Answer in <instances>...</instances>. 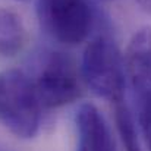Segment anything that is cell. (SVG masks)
<instances>
[{"label": "cell", "mask_w": 151, "mask_h": 151, "mask_svg": "<svg viewBox=\"0 0 151 151\" xmlns=\"http://www.w3.org/2000/svg\"><path fill=\"white\" fill-rule=\"evenodd\" d=\"M101 1H110V0H101Z\"/></svg>", "instance_id": "obj_11"}, {"label": "cell", "mask_w": 151, "mask_h": 151, "mask_svg": "<svg viewBox=\"0 0 151 151\" xmlns=\"http://www.w3.org/2000/svg\"><path fill=\"white\" fill-rule=\"evenodd\" d=\"M135 1L138 3V6H139L144 12L151 13V0H135Z\"/></svg>", "instance_id": "obj_10"}, {"label": "cell", "mask_w": 151, "mask_h": 151, "mask_svg": "<svg viewBox=\"0 0 151 151\" xmlns=\"http://www.w3.org/2000/svg\"><path fill=\"white\" fill-rule=\"evenodd\" d=\"M75 122L78 131L76 151H117L109 123L94 104H81Z\"/></svg>", "instance_id": "obj_6"}, {"label": "cell", "mask_w": 151, "mask_h": 151, "mask_svg": "<svg viewBox=\"0 0 151 151\" xmlns=\"http://www.w3.org/2000/svg\"><path fill=\"white\" fill-rule=\"evenodd\" d=\"M27 43V29L22 18L12 9L0 7V56L13 57Z\"/></svg>", "instance_id": "obj_7"}, {"label": "cell", "mask_w": 151, "mask_h": 151, "mask_svg": "<svg viewBox=\"0 0 151 151\" xmlns=\"http://www.w3.org/2000/svg\"><path fill=\"white\" fill-rule=\"evenodd\" d=\"M41 103L29 75L19 69L0 73V122L18 138H34L41 123Z\"/></svg>", "instance_id": "obj_1"}, {"label": "cell", "mask_w": 151, "mask_h": 151, "mask_svg": "<svg viewBox=\"0 0 151 151\" xmlns=\"http://www.w3.org/2000/svg\"><path fill=\"white\" fill-rule=\"evenodd\" d=\"M116 125H117V131L122 138V142L125 145V150L142 151L141 145H139L137 129H135L134 117H132L128 106L123 101L116 103Z\"/></svg>", "instance_id": "obj_8"}, {"label": "cell", "mask_w": 151, "mask_h": 151, "mask_svg": "<svg viewBox=\"0 0 151 151\" xmlns=\"http://www.w3.org/2000/svg\"><path fill=\"white\" fill-rule=\"evenodd\" d=\"M43 107L56 109L78 100L82 93L81 75L75 62L65 53L44 50L35 60L34 76H29Z\"/></svg>", "instance_id": "obj_3"}, {"label": "cell", "mask_w": 151, "mask_h": 151, "mask_svg": "<svg viewBox=\"0 0 151 151\" xmlns=\"http://www.w3.org/2000/svg\"><path fill=\"white\" fill-rule=\"evenodd\" d=\"M82 79L100 99L120 103L126 90L125 59L109 34L93 38L82 56Z\"/></svg>", "instance_id": "obj_2"}, {"label": "cell", "mask_w": 151, "mask_h": 151, "mask_svg": "<svg viewBox=\"0 0 151 151\" xmlns=\"http://www.w3.org/2000/svg\"><path fill=\"white\" fill-rule=\"evenodd\" d=\"M138 110V123L145 139V144L151 151V109H137Z\"/></svg>", "instance_id": "obj_9"}, {"label": "cell", "mask_w": 151, "mask_h": 151, "mask_svg": "<svg viewBox=\"0 0 151 151\" xmlns=\"http://www.w3.org/2000/svg\"><path fill=\"white\" fill-rule=\"evenodd\" d=\"M125 72L137 109H151V27H142L132 35L125 54Z\"/></svg>", "instance_id": "obj_5"}, {"label": "cell", "mask_w": 151, "mask_h": 151, "mask_svg": "<svg viewBox=\"0 0 151 151\" xmlns=\"http://www.w3.org/2000/svg\"><path fill=\"white\" fill-rule=\"evenodd\" d=\"M41 28L53 40L78 46L93 29V10L87 0H37Z\"/></svg>", "instance_id": "obj_4"}]
</instances>
